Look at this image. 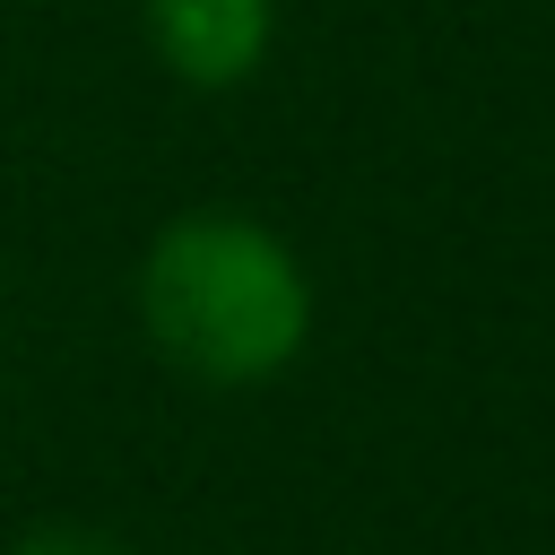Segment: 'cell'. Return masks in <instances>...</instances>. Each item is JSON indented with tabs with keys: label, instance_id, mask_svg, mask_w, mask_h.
<instances>
[{
	"label": "cell",
	"instance_id": "3957f363",
	"mask_svg": "<svg viewBox=\"0 0 555 555\" xmlns=\"http://www.w3.org/2000/svg\"><path fill=\"white\" fill-rule=\"evenodd\" d=\"M9 555H139V546L113 538V529H95V520H35Z\"/></svg>",
	"mask_w": 555,
	"mask_h": 555
},
{
	"label": "cell",
	"instance_id": "6da1fadb",
	"mask_svg": "<svg viewBox=\"0 0 555 555\" xmlns=\"http://www.w3.org/2000/svg\"><path fill=\"white\" fill-rule=\"evenodd\" d=\"M139 330L173 373H191L208 390H251L304 356L312 278L260 217L191 208V217L156 225V243L139 260Z\"/></svg>",
	"mask_w": 555,
	"mask_h": 555
},
{
	"label": "cell",
	"instance_id": "7a4b0ae2",
	"mask_svg": "<svg viewBox=\"0 0 555 555\" xmlns=\"http://www.w3.org/2000/svg\"><path fill=\"white\" fill-rule=\"evenodd\" d=\"M139 26L182 87H243L269 52L278 0H139Z\"/></svg>",
	"mask_w": 555,
	"mask_h": 555
}]
</instances>
